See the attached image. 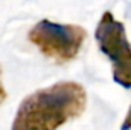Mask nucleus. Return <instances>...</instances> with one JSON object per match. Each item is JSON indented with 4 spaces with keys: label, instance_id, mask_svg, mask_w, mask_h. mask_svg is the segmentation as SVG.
<instances>
[{
    "label": "nucleus",
    "instance_id": "nucleus-3",
    "mask_svg": "<svg viewBox=\"0 0 131 130\" xmlns=\"http://www.w3.org/2000/svg\"><path fill=\"white\" fill-rule=\"evenodd\" d=\"M95 38L99 51L111 63L114 83L127 90L131 89V43L124 23L105 11L96 25Z\"/></svg>",
    "mask_w": 131,
    "mask_h": 130
},
{
    "label": "nucleus",
    "instance_id": "nucleus-4",
    "mask_svg": "<svg viewBox=\"0 0 131 130\" xmlns=\"http://www.w3.org/2000/svg\"><path fill=\"white\" fill-rule=\"evenodd\" d=\"M121 130H131V106L127 112V115H125V118H124V121H122Z\"/></svg>",
    "mask_w": 131,
    "mask_h": 130
},
{
    "label": "nucleus",
    "instance_id": "nucleus-1",
    "mask_svg": "<svg viewBox=\"0 0 131 130\" xmlns=\"http://www.w3.org/2000/svg\"><path fill=\"white\" fill-rule=\"evenodd\" d=\"M87 107V92L76 81H58L25 98L11 130H58L79 118Z\"/></svg>",
    "mask_w": 131,
    "mask_h": 130
},
{
    "label": "nucleus",
    "instance_id": "nucleus-2",
    "mask_svg": "<svg viewBox=\"0 0 131 130\" xmlns=\"http://www.w3.org/2000/svg\"><path fill=\"white\" fill-rule=\"evenodd\" d=\"M28 38L44 57L64 64L78 57L85 43L87 31L78 25L57 23L44 18L31 28Z\"/></svg>",
    "mask_w": 131,
    "mask_h": 130
},
{
    "label": "nucleus",
    "instance_id": "nucleus-5",
    "mask_svg": "<svg viewBox=\"0 0 131 130\" xmlns=\"http://www.w3.org/2000/svg\"><path fill=\"white\" fill-rule=\"evenodd\" d=\"M6 98H8V94H6L5 86H3V83H2V66H0V104H3Z\"/></svg>",
    "mask_w": 131,
    "mask_h": 130
}]
</instances>
